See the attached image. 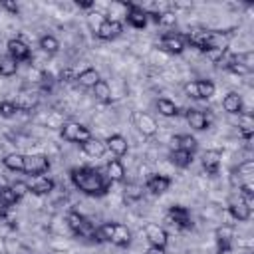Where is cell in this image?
I'll use <instances>...</instances> for the list:
<instances>
[{
    "mask_svg": "<svg viewBox=\"0 0 254 254\" xmlns=\"http://www.w3.org/2000/svg\"><path fill=\"white\" fill-rule=\"evenodd\" d=\"M60 77H62V81H75V77H77V73L73 71V69H62V73H60Z\"/></svg>",
    "mask_w": 254,
    "mask_h": 254,
    "instance_id": "obj_44",
    "label": "cell"
},
{
    "mask_svg": "<svg viewBox=\"0 0 254 254\" xmlns=\"http://www.w3.org/2000/svg\"><path fill=\"white\" fill-rule=\"evenodd\" d=\"M91 89H93V95L99 101H103V103H109L111 101V87H109V83L105 79H99Z\"/></svg>",
    "mask_w": 254,
    "mask_h": 254,
    "instance_id": "obj_30",
    "label": "cell"
},
{
    "mask_svg": "<svg viewBox=\"0 0 254 254\" xmlns=\"http://www.w3.org/2000/svg\"><path fill=\"white\" fill-rule=\"evenodd\" d=\"M105 177L109 183H121L125 181V167L119 159H111L105 165Z\"/></svg>",
    "mask_w": 254,
    "mask_h": 254,
    "instance_id": "obj_19",
    "label": "cell"
},
{
    "mask_svg": "<svg viewBox=\"0 0 254 254\" xmlns=\"http://www.w3.org/2000/svg\"><path fill=\"white\" fill-rule=\"evenodd\" d=\"M238 133L246 141L252 139V135H254V117L250 113H244V111L238 113Z\"/></svg>",
    "mask_w": 254,
    "mask_h": 254,
    "instance_id": "obj_23",
    "label": "cell"
},
{
    "mask_svg": "<svg viewBox=\"0 0 254 254\" xmlns=\"http://www.w3.org/2000/svg\"><path fill=\"white\" fill-rule=\"evenodd\" d=\"M131 123H133V127H137V131H139L141 135H145V137H153V135L157 133V129H159L157 121H155L149 113H145V111H133V113H131Z\"/></svg>",
    "mask_w": 254,
    "mask_h": 254,
    "instance_id": "obj_5",
    "label": "cell"
},
{
    "mask_svg": "<svg viewBox=\"0 0 254 254\" xmlns=\"http://www.w3.org/2000/svg\"><path fill=\"white\" fill-rule=\"evenodd\" d=\"M0 200H4L8 206H12V204H16L18 202V196L14 194V190H12V187L8 185V187H4L2 190H0Z\"/></svg>",
    "mask_w": 254,
    "mask_h": 254,
    "instance_id": "obj_36",
    "label": "cell"
},
{
    "mask_svg": "<svg viewBox=\"0 0 254 254\" xmlns=\"http://www.w3.org/2000/svg\"><path fill=\"white\" fill-rule=\"evenodd\" d=\"M196 89H198V99H208L214 95V83L210 79H198L196 81Z\"/></svg>",
    "mask_w": 254,
    "mask_h": 254,
    "instance_id": "obj_33",
    "label": "cell"
},
{
    "mask_svg": "<svg viewBox=\"0 0 254 254\" xmlns=\"http://www.w3.org/2000/svg\"><path fill=\"white\" fill-rule=\"evenodd\" d=\"M65 222H67V226H69V230H71L73 234L89 236V238H93V234H95L93 224H91L83 214H79L77 210H69V212L65 214Z\"/></svg>",
    "mask_w": 254,
    "mask_h": 254,
    "instance_id": "obj_4",
    "label": "cell"
},
{
    "mask_svg": "<svg viewBox=\"0 0 254 254\" xmlns=\"http://www.w3.org/2000/svg\"><path fill=\"white\" fill-rule=\"evenodd\" d=\"M228 212H230V216H232L234 220H238V222H246V220L252 216V210L242 202L240 196H238V198H232V200L228 202Z\"/></svg>",
    "mask_w": 254,
    "mask_h": 254,
    "instance_id": "obj_18",
    "label": "cell"
},
{
    "mask_svg": "<svg viewBox=\"0 0 254 254\" xmlns=\"http://www.w3.org/2000/svg\"><path fill=\"white\" fill-rule=\"evenodd\" d=\"M105 147H107V151H111L115 157H123V155H127V151H129L127 139H125L123 135H119V133L109 135V137L105 139Z\"/></svg>",
    "mask_w": 254,
    "mask_h": 254,
    "instance_id": "obj_16",
    "label": "cell"
},
{
    "mask_svg": "<svg viewBox=\"0 0 254 254\" xmlns=\"http://www.w3.org/2000/svg\"><path fill=\"white\" fill-rule=\"evenodd\" d=\"M75 4H77L79 8H83V10H91V8L95 6V2H93V0H77Z\"/></svg>",
    "mask_w": 254,
    "mask_h": 254,
    "instance_id": "obj_45",
    "label": "cell"
},
{
    "mask_svg": "<svg viewBox=\"0 0 254 254\" xmlns=\"http://www.w3.org/2000/svg\"><path fill=\"white\" fill-rule=\"evenodd\" d=\"M28 187H30V192H34V194L42 196V194H50V192L56 189V181H54V179H50V177L40 175V177H34L32 185H28Z\"/></svg>",
    "mask_w": 254,
    "mask_h": 254,
    "instance_id": "obj_17",
    "label": "cell"
},
{
    "mask_svg": "<svg viewBox=\"0 0 254 254\" xmlns=\"http://www.w3.org/2000/svg\"><path fill=\"white\" fill-rule=\"evenodd\" d=\"M10 187H12L14 194L18 196V200H20L24 194H28V192H30V187H28V183H24V181H16V183H12Z\"/></svg>",
    "mask_w": 254,
    "mask_h": 254,
    "instance_id": "obj_37",
    "label": "cell"
},
{
    "mask_svg": "<svg viewBox=\"0 0 254 254\" xmlns=\"http://www.w3.org/2000/svg\"><path fill=\"white\" fill-rule=\"evenodd\" d=\"M214 236H216L218 252H226V250L230 248V244H232V238H234V228H232V226H228V224H222V226H218V228H216Z\"/></svg>",
    "mask_w": 254,
    "mask_h": 254,
    "instance_id": "obj_20",
    "label": "cell"
},
{
    "mask_svg": "<svg viewBox=\"0 0 254 254\" xmlns=\"http://www.w3.org/2000/svg\"><path fill=\"white\" fill-rule=\"evenodd\" d=\"M238 60L252 71L254 69V54L252 52H244V54H238Z\"/></svg>",
    "mask_w": 254,
    "mask_h": 254,
    "instance_id": "obj_39",
    "label": "cell"
},
{
    "mask_svg": "<svg viewBox=\"0 0 254 254\" xmlns=\"http://www.w3.org/2000/svg\"><path fill=\"white\" fill-rule=\"evenodd\" d=\"M161 48H163L165 52H169V54L179 56V54H183L185 48H187L185 36H181V34H177V32H165V34L161 36Z\"/></svg>",
    "mask_w": 254,
    "mask_h": 254,
    "instance_id": "obj_6",
    "label": "cell"
},
{
    "mask_svg": "<svg viewBox=\"0 0 254 254\" xmlns=\"http://www.w3.org/2000/svg\"><path fill=\"white\" fill-rule=\"evenodd\" d=\"M220 159H222V155H220V151H216V149H210V151H206V153H202V167H204V171L208 173V175H216L218 173V167H220Z\"/></svg>",
    "mask_w": 254,
    "mask_h": 254,
    "instance_id": "obj_22",
    "label": "cell"
},
{
    "mask_svg": "<svg viewBox=\"0 0 254 254\" xmlns=\"http://www.w3.org/2000/svg\"><path fill=\"white\" fill-rule=\"evenodd\" d=\"M81 151L87 155V157H91V159H99V157H103L105 153H107V147H105V141H101V139H97V137H89L87 141H83L81 145Z\"/></svg>",
    "mask_w": 254,
    "mask_h": 254,
    "instance_id": "obj_13",
    "label": "cell"
},
{
    "mask_svg": "<svg viewBox=\"0 0 254 254\" xmlns=\"http://www.w3.org/2000/svg\"><path fill=\"white\" fill-rule=\"evenodd\" d=\"M234 175H238L242 181L238 183V187L242 185V183H250L252 181V175H254V161H244V163H240L238 165V169H234Z\"/></svg>",
    "mask_w": 254,
    "mask_h": 254,
    "instance_id": "obj_29",
    "label": "cell"
},
{
    "mask_svg": "<svg viewBox=\"0 0 254 254\" xmlns=\"http://www.w3.org/2000/svg\"><path fill=\"white\" fill-rule=\"evenodd\" d=\"M20 109H18V105H16V101H0V115L2 117H14L16 113H18Z\"/></svg>",
    "mask_w": 254,
    "mask_h": 254,
    "instance_id": "obj_35",
    "label": "cell"
},
{
    "mask_svg": "<svg viewBox=\"0 0 254 254\" xmlns=\"http://www.w3.org/2000/svg\"><path fill=\"white\" fill-rule=\"evenodd\" d=\"M125 20H127L129 26H133V28H137V30H143V28L147 26V22H149L147 10L141 8V6H137V4H133V2H127Z\"/></svg>",
    "mask_w": 254,
    "mask_h": 254,
    "instance_id": "obj_7",
    "label": "cell"
},
{
    "mask_svg": "<svg viewBox=\"0 0 254 254\" xmlns=\"http://www.w3.org/2000/svg\"><path fill=\"white\" fill-rule=\"evenodd\" d=\"M18 71V62L14 58H10L8 54L6 56H0V75L4 77H10Z\"/></svg>",
    "mask_w": 254,
    "mask_h": 254,
    "instance_id": "obj_31",
    "label": "cell"
},
{
    "mask_svg": "<svg viewBox=\"0 0 254 254\" xmlns=\"http://www.w3.org/2000/svg\"><path fill=\"white\" fill-rule=\"evenodd\" d=\"M103 20H105V16H103L101 12H97V10L87 12V24H89V28L93 30V34L99 30V26L103 24Z\"/></svg>",
    "mask_w": 254,
    "mask_h": 254,
    "instance_id": "obj_34",
    "label": "cell"
},
{
    "mask_svg": "<svg viewBox=\"0 0 254 254\" xmlns=\"http://www.w3.org/2000/svg\"><path fill=\"white\" fill-rule=\"evenodd\" d=\"M175 22H177V18H175L173 12H163L161 18H159V24H167V26H171V24H175Z\"/></svg>",
    "mask_w": 254,
    "mask_h": 254,
    "instance_id": "obj_43",
    "label": "cell"
},
{
    "mask_svg": "<svg viewBox=\"0 0 254 254\" xmlns=\"http://www.w3.org/2000/svg\"><path fill=\"white\" fill-rule=\"evenodd\" d=\"M167 218H169L173 224H177L179 228H185V230L192 228L190 212H189V208H185V206H179V204L169 206V210H167Z\"/></svg>",
    "mask_w": 254,
    "mask_h": 254,
    "instance_id": "obj_9",
    "label": "cell"
},
{
    "mask_svg": "<svg viewBox=\"0 0 254 254\" xmlns=\"http://www.w3.org/2000/svg\"><path fill=\"white\" fill-rule=\"evenodd\" d=\"M99 79H101V77H99V71L93 69V67H87V69L79 71L77 77H75V81H77L79 85H83V87H93Z\"/></svg>",
    "mask_w": 254,
    "mask_h": 254,
    "instance_id": "obj_26",
    "label": "cell"
},
{
    "mask_svg": "<svg viewBox=\"0 0 254 254\" xmlns=\"http://www.w3.org/2000/svg\"><path fill=\"white\" fill-rule=\"evenodd\" d=\"M169 161L179 169H187L192 163V153H187V151H181V149H173L169 153Z\"/></svg>",
    "mask_w": 254,
    "mask_h": 254,
    "instance_id": "obj_25",
    "label": "cell"
},
{
    "mask_svg": "<svg viewBox=\"0 0 254 254\" xmlns=\"http://www.w3.org/2000/svg\"><path fill=\"white\" fill-rule=\"evenodd\" d=\"M52 167L48 155H42V153H30V155H24V171L26 175L30 177H40L44 173H48Z\"/></svg>",
    "mask_w": 254,
    "mask_h": 254,
    "instance_id": "obj_2",
    "label": "cell"
},
{
    "mask_svg": "<svg viewBox=\"0 0 254 254\" xmlns=\"http://www.w3.org/2000/svg\"><path fill=\"white\" fill-rule=\"evenodd\" d=\"M157 111L163 115V117H175L177 113H179V107L175 105V101H171V99H167V97H161V99H157Z\"/></svg>",
    "mask_w": 254,
    "mask_h": 254,
    "instance_id": "obj_27",
    "label": "cell"
},
{
    "mask_svg": "<svg viewBox=\"0 0 254 254\" xmlns=\"http://www.w3.org/2000/svg\"><path fill=\"white\" fill-rule=\"evenodd\" d=\"M173 145H175V149H181V151H187V153H192L194 155V151H196V147H198V143H196V139L192 137V135H175L173 137Z\"/></svg>",
    "mask_w": 254,
    "mask_h": 254,
    "instance_id": "obj_24",
    "label": "cell"
},
{
    "mask_svg": "<svg viewBox=\"0 0 254 254\" xmlns=\"http://www.w3.org/2000/svg\"><path fill=\"white\" fill-rule=\"evenodd\" d=\"M185 119H187V123L192 127V129H196V131H204V129H208V125H210V119L206 117V113H202L200 109H187V113H185Z\"/></svg>",
    "mask_w": 254,
    "mask_h": 254,
    "instance_id": "obj_15",
    "label": "cell"
},
{
    "mask_svg": "<svg viewBox=\"0 0 254 254\" xmlns=\"http://www.w3.org/2000/svg\"><path fill=\"white\" fill-rule=\"evenodd\" d=\"M169 187H171V179L167 175H155L153 173L145 181V189L149 192H153V194H163V192L169 190Z\"/></svg>",
    "mask_w": 254,
    "mask_h": 254,
    "instance_id": "obj_12",
    "label": "cell"
},
{
    "mask_svg": "<svg viewBox=\"0 0 254 254\" xmlns=\"http://www.w3.org/2000/svg\"><path fill=\"white\" fill-rule=\"evenodd\" d=\"M60 135H62V139H65V141H69V143H79V145H81L83 141H87V139L91 137V131H89L85 125L77 123V121H65V123L62 125Z\"/></svg>",
    "mask_w": 254,
    "mask_h": 254,
    "instance_id": "obj_3",
    "label": "cell"
},
{
    "mask_svg": "<svg viewBox=\"0 0 254 254\" xmlns=\"http://www.w3.org/2000/svg\"><path fill=\"white\" fill-rule=\"evenodd\" d=\"M8 204L4 202V200H0V218H6V214H8Z\"/></svg>",
    "mask_w": 254,
    "mask_h": 254,
    "instance_id": "obj_47",
    "label": "cell"
},
{
    "mask_svg": "<svg viewBox=\"0 0 254 254\" xmlns=\"http://www.w3.org/2000/svg\"><path fill=\"white\" fill-rule=\"evenodd\" d=\"M0 6H2L4 10H8L10 14H14V16L20 12V6H18L16 2H12V0H2V2H0Z\"/></svg>",
    "mask_w": 254,
    "mask_h": 254,
    "instance_id": "obj_41",
    "label": "cell"
},
{
    "mask_svg": "<svg viewBox=\"0 0 254 254\" xmlns=\"http://www.w3.org/2000/svg\"><path fill=\"white\" fill-rule=\"evenodd\" d=\"M145 236H147V240H149L151 246L165 248L167 242H169L167 230H165L161 224H157V222H147V224H145Z\"/></svg>",
    "mask_w": 254,
    "mask_h": 254,
    "instance_id": "obj_8",
    "label": "cell"
},
{
    "mask_svg": "<svg viewBox=\"0 0 254 254\" xmlns=\"http://www.w3.org/2000/svg\"><path fill=\"white\" fill-rule=\"evenodd\" d=\"M2 165L10 171H24V155L22 153H8L2 159Z\"/></svg>",
    "mask_w": 254,
    "mask_h": 254,
    "instance_id": "obj_28",
    "label": "cell"
},
{
    "mask_svg": "<svg viewBox=\"0 0 254 254\" xmlns=\"http://www.w3.org/2000/svg\"><path fill=\"white\" fill-rule=\"evenodd\" d=\"M185 93L192 99H198V89H196V81H187L185 83Z\"/></svg>",
    "mask_w": 254,
    "mask_h": 254,
    "instance_id": "obj_40",
    "label": "cell"
},
{
    "mask_svg": "<svg viewBox=\"0 0 254 254\" xmlns=\"http://www.w3.org/2000/svg\"><path fill=\"white\" fill-rule=\"evenodd\" d=\"M228 50H218V48H210V50H206L204 54H206V58L212 62V64H218L222 58H224V54H226Z\"/></svg>",
    "mask_w": 254,
    "mask_h": 254,
    "instance_id": "obj_38",
    "label": "cell"
},
{
    "mask_svg": "<svg viewBox=\"0 0 254 254\" xmlns=\"http://www.w3.org/2000/svg\"><path fill=\"white\" fill-rule=\"evenodd\" d=\"M69 179L77 190H81L87 196H103L109 190V181L101 171L93 167H73L69 171Z\"/></svg>",
    "mask_w": 254,
    "mask_h": 254,
    "instance_id": "obj_1",
    "label": "cell"
},
{
    "mask_svg": "<svg viewBox=\"0 0 254 254\" xmlns=\"http://www.w3.org/2000/svg\"><path fill=\"white\" fill-rule=\"evenodd\" d=\"M125 196H129V198H139V196H141V189H139L137 185H127Z\"/></svg>",
    "mask_w": 254,
    "mask_h": 254,
    "instance_id": "obj_42",
    "label": "cell"
},
{
    "mask_svg": "<svg viewBox=\"0 0 254 254\" xmlns=\"http://www.w3.org/2000/svg\"><path fill=\"white\" fill-rule=\"evenodd\" d=\"M109 242L119 246V248H127L131 244V230L127 228V224L113 222V232H111V240Z\"/></svg>",
    "mask_w": 254,
    "mask_h": 254,
    "instance_id": "obj_14",
    "label": "cell"
},
{
    "mask_svg": "<svg viewBox=\"0 0 254 254\" xmlns=\"http://www.w3.org/2000/svg\"><path fill=\"white\" fill-rule=\"evenodd\" d=\"M38 44H40V48H42L46 54H56V52L60 50V42H58V38H56V36H50V34L42 36Z\"/></svg>",
    "mask_w": 254,
    "mask_h": 254,
    "instance_id": "obj_32",
    "label": "cell"
},
{
    "mask_svg": "<svg viewBox=\"0 0 254 254\" xmlns=\"http://www.w3.org/2000/svg\"><path fill=\"white\" fill-rule=\"evenodd\" d=\"M6 50H8V56L14 58L16 62H28L30 56H32L30 46H28L26 42H22L20 38H12V40H8Z\"/></svg>",
    "mask_w": 254,
    "mask_h": 254,
    "instance_id": "obj_10",
    "label": "cell"
},
{
    "mask_svg": "<svg viewBox=\"0 0 254 254\" xmlns=\"http://www.w3.org/2000/svg\"><path fill=\"white\" fill-rule=\"evenodd\" d=\"M4 187H8V179H6L4 175H0V190H2Z\"/></svg>",
    "mask_w": 254,
    "mask_h": 254,
    "instance_id": "obj_48",
    "label": "cell"
},
{
    "mask_svg": "<svg viewBox=\"0 0 254 254\" xmlns=\"http://www.w3.org/2000/svg\"><path fill=\"white\" fill-rule=\"evenodd\" d=\"M145 254H167L165 248H159V246H149Z\"/></svg>",
    "mask_w": 254,
    "mask_h": 254,
    "instance_id": "obj_46",
    "label": "cell"
},
{
    "mask_svg": "<svg viewBox=\"0 0 254 254\" xmlns=\"http://www.w3.org/2000/svg\"><path fill=\"white\" fill-rule=\"evenodd\" d=\"M242 107H244L242 97H240L236 91H228V93L224 95V99H222V109H224L228 115H238V113H242Z\"/></svg>",
    "mask_w": 254,
    "mask_h": 254,
    "instance_id": "obj_21",
    "label": "cell"
},
{
    "mask_svg": "<svg viewBox=\"0 0 254 254\" xmlns=\"http://www.w3.org/2000/svg\"><path fill=\"white\" fill-rule=\"evenodd\" d=\"M121 32H123V24H121V22H117V20H109V18H105V20H103V24L99 26V30L95 32V36H97L99 40H105V42H111V40H115V38H119V36H121Z\"/></svg>",
    "mask_w": 254,
    "mask_h": 254,
    "instance_id": "obj_11",
    "label": "cell"
}]
</instances>
